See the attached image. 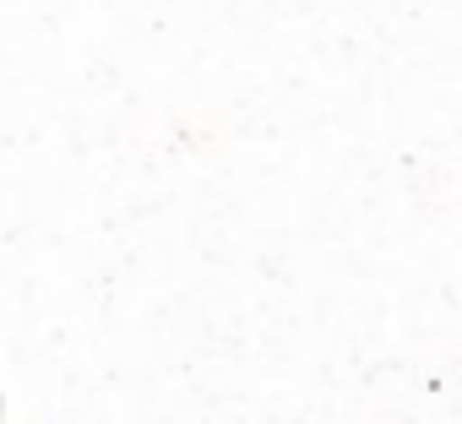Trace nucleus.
Listing matches in <instances>:
<instances>
[]
</instances>
